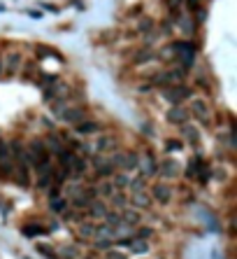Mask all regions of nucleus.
I'll return each instance as SVG.
<instances>
[{"instance_id": "nucleus-1", "label": "nucleus", "mask_w": 237, "mask_h": 259, "mask_svg": "<svg viewBox=\"0 0 237 259\" xmlns=\"http://www.w3.org/2000/svg\"><path fill=\"white\" fill-rule=\"evenodd\" d=\"M28 157H30V166H33V168L52 159L49 152H47V147H44V140H40V138L30 140V145H28Z\"/></svg>"}, {"instance_id": "nucleus-2", "label": "nucleus", "mask_w": 237, "mask_h": 259, "mask_svg": "<svg viewBox=\"0 0 237 259\" xmlns=\"http://www.w3.org/2000/svg\"><path fill=\"white\" fill-rule=\"evenodd\" d=\"M172 52H175L177 56H179V61L188 68V65H193V59H195V52H198V49H195L193 42H175V45H172Z\"/></svg>"}, {"instance_id": "nucleus-3", "label": "nucleus", "mask_w": 237, "mask_h": 259, "mask_svg": "<svg viewBox=\"0 0 237 259\" xmlns=\"http://www.w3.org/2000/svg\"><path fill=\"white\" fill-rule=\"evenodd\" d=\"M112 163H114V168H121V170H132L140 166V159H137V154L135 152H116L114 159H112Z\"/></svg>"}, {"instance_id": "nucleus-4", "label": "nucleus", "mask_w": 237, "mask_h": 259, "mask_svg": "<svg viewBox=\"0 0 237 259\" xmlns=\"http://www.w3.org/2000/svg\"><path fill=\"white\" fill-rule=\"evenodd\" d=\"M61 119L65 122V124H72V126H79L84 119H86V112H84V107H75V105H68L63 107L61 112Z\"/></svg>"}, {"instance_id": "nucleus-5", "label": "nucleus", "mask_w": 237, "mask_h": 259, "mask_svg": "<svg viewBox=\"0 0 237 259\" xmlns=\"http://www.w3.org/2000/svg\"><path fill=\"white\" fill-rule=\"evenodd\" d=\"M91 163L96 166L98 178H112V175H114V170H116L109 157H93V159H91Z\"/></svg>"}, {"instance_id": "nucleus-6", "label": "nucleus", "mask_w": 237, "mask_h": 259, "mask_svg": "<svg viewBox=\"0 0 237 259\" xmlns=\"http://www.w3.org/2000/svg\"><path fill=\"white\" fill-rule=\"evenodd\" d=\"M163 96H165L170 103L179 105L184 98H188V96H191V91L186 89V87H182V84H172V87H167V89L163 91Z\"/></svg>"}, {"instance_id": "nucleus-7", "label": "nucleus", "mask_w": 237, "mask_h": 259, "mask_svg": "<svg viewBox=\"0 0 237 259\" xmlns=\"http://www.w3.org/2000/svg\"><path fill=\"white\" fill-rule=\"evenodd\" d=\"M0 175H12V152L2 138H0Z\"/></svg>"}, {"instance_id": "nucleus-8", "label": "nucleus", "mask_w": 237, "mask_h": 259, "mask_svg": "<svg viewBox=\"0 0 237 259\" xmlns=\"http://www.w3.org/2000/svg\"><path fill=\"white\" fill-rule=\"evenodd\" d=\"M44 147H47V152H49V157H58V154H63L68 147H65V143H63L61 135H49L47 140H44Z\"/></svg>"}, {"instance_id": "nucleus-9", "label": "nucleus", "mask_w": 237, "mask_h": 259, "mask_svg": "<svg viewBox=\"0 0 237 259\" xmlns=\"http://www.w3.org/2000/svg\"><path fill=\"white\" fill-rule=\"evenodd\" d=\"M156 173H160L163 178H177L179 166H177V161H172V159H163L156 163Z\"/></svg>"}, {"instance_id": "nucleus-10", "label": "nucleus", "mask_w": 237, "mask_h": 259, "mask_svg": "<svg viewBox=\"0 0 237 259\" xmlns=\"http://www.w3.org/2000/svg\"><path fill=\"white\" fill-rule=\"evenodd\" d=\"M186 119H188V110L182 105H172L170 110H167V122L170 124H186Z\"/></svg>"}, {"instance_id": "nucleus-11", "label": "nucleus", "mask_w": 237, "mask_h": 259, "mask_svg": "<svg viewBox=\"0 0 237 259\" xmlns=\"http://www.w3.org/2000/svg\"><path fill=\"white\" fill-rule=\"evenodd\" d=\"M151 196L156 198L158 203H170V198H172V189L163 185V182H156L154 187H151Z\"/></svg>"}, {"instance_id": "nucleus-12", "label": "nucleus", "mask_w": 237, "mask_h": 259, "mask_svg": "<svg viewBox=\"0 0 237 259\" xmlns=\"http://www.w3.org/2000/svg\"><path fill=\"white\" fill-rule=\"evenodd\" d=\"M191 112H193V117H198V119H200L202 124H210L211 112H210V107H207V103H205V100H193Z\"/></svg>"}, {"instance_id": "nucleus-13", "label": "nucleus", "mask_w": 237, "mask_h": 259, "mask_svg": "<svg viewBox=\"0 0 237 259\" xmlns=\"http://www.w3.org/2000/svg\"><path fill=\"white\" fill-rule=\"evenodd\" d=\"M128 201H131L135 208H147L151 203L149 194H147V189H132V196L128 198Z\"/></svg>"}, {"instance_id": "nucleus-14", "label": "nucleus", "mask_w": 237, "mask_h": 259, "mask_svg": "<svg viewBox=\"0 0 237 259\" xmlns=\"http://www.w3.org/2000/svg\"><path fill=\"white\" fill-rule=\"evenodd\" d=\"M86 213L91 215V217H96V220H103V217H105L109 210H107V206L103 203V201H98V198H96V201H91V203H88Z\"/></svg>"}, {"instance_id": "nucleus-15", "label": "nucleus", "mask_w": 237, "mask_h": 259, "mask_svg": "<svg viewBox=\"0 0 237 259\" xmlns=\"http://www.w3.org/2000/svg\"><path fill=\"white\" fill-rule=\"evenodd\" d=\"M98 150L100 152H114V150H119V140H116L114 135H103L98 140Z\"/></svg>"}, {"instance_id": "nucleus-16", "label": "nucleus", "mask_w": 237, "mask_h": 259, "mask_svg": "<svg viewBox=\"0 0 237 259\" xmlns=\"http://www.w3.org/2000/svg\"><path fill=\"white\" fill-rule=\"evenodd\" d=\"M109 201H112V206H114L116 210H126V206H128V196H126L123 192H114V194L109 196Z\"/></svg>"}, {"instance_id": "nucleus-17", "label": "nucleus", "mask_w": 237, "mask_h": 259, "mask_svg": "<svg viewBox=\"0 0 237 259\" xmlns=\"http://www.w3.org/2000/svg\"><path fill=\"white\" fill-rule=\"evenodd\" d=\"M93 189H96V196H103V198H109L116 192L112 182H100V185H98V187H93Z\"/></svg>"}, {"instance_id": "nucleus-18", "label": "nucleus", "mask_w": 237, "mask_h": 259, "mask_svg": "<svg viewBox=\"0 0 237 259\" xmlns=\"http://www.w3.org/2000/svg\"><path fill=\"white\" fill-rule=\"evenodd\" d=\"M77 131L79 133H98V131H100V124H98V122H91V119H84V122L77 126Z\"/></svg>"}, {"instance_id": "nucleus-19", "label": "nucleus", "mask_w": 237, "mask_h": 259, "mask_svg": "<svg viewBox=\"0 0 237 259\" xmlns=\"http://www.w3.org/2000/svg\"><path fill=\"white\" fill-rule=\"evenodd\" d=\"M128 250L135 252V255H147V252H149V243L147 241H131L128 243Z\"/></svg>"}, {"instance_id": "nucleus-20", "label": "nucleus", "mask_w": 237, "mask_h": 259, "mask_svg": "<svg viewBox=\"0 0 237 259\" xmlns=\"http://www.w3.org/2000/svg\"><path fill=\"white\" fill-rule=\"evenodd\" d=\"M156 159H151V157H147V159L142 161V173H144V178H151V175H156Z\"/></svg>"}, {"instance_id": "nucleus-21", "label": "nucleus", "mask_w": 237, "mask_h": 259, "mask_svg": "<svg viewBox=\"0 0 237 259\" xmlns=\"http://www.w3.org/2000/svg\"><path fill=\"white\" fill-rule=\"evenodd\" d=\"M58 259H79V250L75 245H61V255Z\"/></svg>"}, {"instance_id": "nucleus-22", "label": "nucleus", "mask_w": 237, "mask_h": 259, "mask_svg": "<svg viewBox=\"0 0 237 259\" xmlns=\"http://www.w3.org/2000/svg\"><path fill=\"white\" fill-rule=\"evenodd\" d=\"M49 206H52L53 213H63V210L68 208V198H63V196H53V198H49Z\"/></svg>"}, {"instance_id": "nucleus-23", "label": "nucleus", "mask_w": 237, "mask_h": 259, "mask_svg": "<svg viewBox=\"0 0 237 259\" xmlns=\"http://www.w3.org/2000/svg\"><path fill=\"white\" fill-rule=\"evenodd\" d=\"M79 236H81V238H96V224L84 222L81 227H79Z\"/></svg>"}, {"instance_id": "nucleus-24", "label": "nucleus", "mask_w": 237, "mask_h": 259, "mask_svg": "<svg viewBox=\"0 0 237 259\" xmlns=\"http://www.w3.org/2000/svg\"><path fill=\"white\" fill-rule=\"evenodd\" d=\"M131 180L132 178H128V173H119V175H114V189L119 192V189H123V187H131Z\"/></svg>"}, {"instance_id": "nucleus-25", "label": "nucleus", "mask_w": 237, "mask_h": 259, "mask_svg": "<svg viewBox=\"0 0 237 259\" xmlns=\"http://www.w3.org/2000/svg\"><path fill=\"white\" fill-rule=\"evenodd\" d=\"M182 133L186 135V138H191V143H198L195 138H198V131H195L193 126H188V124H182Z\"/></svg>"}, {"instance_id": "nucleus-26", "label": "nucleus", "mask_w": 237, "mask_h": 259, "mask_svg": "<svg viewBox=\"0 0 237 259\" xmlns=\"http://www.w3.org/2000/svg\"><path fill=\"white\" fill-rule=\"evenodd\" d=\"M19 61H21V59H19L17 54H9V56H7V70H9V72L17 70V68H19Z\"/></svg>"}, {"instance_id": "nucleus-27", "label": "nucleus", "mask_w": 237, "mask_h": 259, "mask_svg": "<svg viewBox=\"0 0 237 259\" xmlns=\"http://www.w3.org/2000/svg\"><path fill=\"white\" fill-rule=\"evenodd\" d=\"M37 250L42 252L44 257H52V259H58V255H56V250H53V248H47V245H40V248H37Z\"/></svg>"}, {"instance_id": "nucleus-28", "label": "nucleus", "mask_w": 237, "mask_h": 259, "mask_svg": "<svg viewBox=\"0 0 237 259\" xmlns=\"http://www.w3.org/2000/svg\"><path fill=\"white\" fill-rule=\"evenodd\" d=\"M151 26H154V24H151V19H142V21H140V33H149Z\"/></svg>"}, {"instance_id": "nucleus-29", "label": "nucleus", "mask_w": 237, "mask_h": 259, "mask_svg": "<svg viewBox=\"0 0 237 259\" xmlns=\"http://www.w3.org/2000/svg\"><path fill=\"white\" fill-rule=\"evenodd\" d=\"M182 2H184V0H167V7L172 9V14H177L179 7H182Z\"/></svg>"}, {"instance_id": "nucleus-30", "label": "nucleus", "mask_w": 237, "mask_h": 259, "mask_svg": "<svg viewBox=\"0 0 237 259\" xmlns=\"http://www.w3.org/2000/svg\"><path fill=\"white\" fill-rule=\"evenodd\" d=\"M105 259H128V257H126V255H121V252L107 250V252H105Z\"/></svg>"}, {"instance_id": "nucleus-31", "label": "nucleus", "mask_w": 237, "mask_h": 259, "mask_svg": "<svg viewBox=\"0 0 237 259\" xmlns=\"http://www.w3.org/2000/svg\"><path fill=\"white\" fill-rule=\"evenodd\" d=\"M182 147H184L182 143H167V150H170V152H175V150H182Z\"/></svg>"}, {"instance_id": "nucleus-32", "label": "nucleus", "mask_w": 237, "mask_h": 259, "mask_svg": "<svg viewBox=\"0 0 237 259\" xmlns=\"http://www.w3.org/2000/svg\"><path fill=\"white\" fill-rule=\"evenodd\" d=\"M0 72H2V61H0Z\"/></svg>"}]
</instances>
